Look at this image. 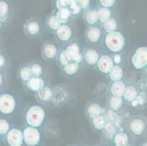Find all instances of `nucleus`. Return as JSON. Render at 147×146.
Masks as SVG:
<instances>
[{
	"label": "nucleus",
	"instance_id": "1",
	"mask_svg": "<svg viewBox=\"0 0 147 146\" xmlns=\"http://www.w3.org/2000/svg\"><path fill=\"white\" fill-rule=\"evenodd\" d=\"M47 114V111L43 108V105L30 104L24 110L23 119L28 126L40 128L45 123Z\"/></svg>",
	"mask_w": 147,
	"mask_h": 146
},
{
	"label": "nucleus",
	"instance_id": "2",
	"mask_svg": "<svg viewBox=\"0 0 147 146\" xmlns=\"http://www.w3.org/2000/svg\"><path fill=\"white\" fill-rule=\"evenodd\" d=\"M104 44L111 53H121L125 48L126 40L124 34L119 31L105 34Z\"/></svg>",
	"mask_w": 147,
	"mask_h": 146
},
{
	"label": "nucleus",
	"instance_id": "3",
	"mask_svg": "<svg viewBox=\"0 0 147 146\" xmlns=\"http://www.w3.org/2000/svg\"><path fill=\"white\" fill-rule=\"evenodd\" d=\"M19 102L18 99L8 92L0 93V113L5 116H11L18 110Z\"/></svg>",
	"mask_w": 147,
	"mask_h": 146
},
{
	"label": "nucleus",
	"instance_id": "4",
	"mask_svg": "<svg viewBox=\"0 0 147 146\" xmlns=\"http://www.w3.org/2000/svg\"><path fill=\"white\" fill-rule=\"evenodd\" d=\"M74 21L69 24H62L53 34L55 40L59 44L65 46L67 44L75 41Z\"/></svg>",
	"mask_w": 147,
	"mask_h": 146
},
{
	"label": "nucleus",
	"instance_id": "5",
	"mask_svg": "<svg viewBox=\"0 0 147 146\" xmlns=\"http://www.w3.org/2000/svg\"><path fill=\"white\" fill-rule=\"evenodd\" d=\"M127 129L135 136H141L147 131V118L143 115H136L127 119Z\"/></svg>",
	"mask_w": 147,
	"mask_h": 146
},
{
	"label": "nucleus",
	"instance_id": "6",
	"mask_svg": "<svg viewBox=\"0 0 147 146\" xmlns=\"http://www.w3.org/2000/svg\"><path fill=\"white\" fill-rule=\"evenodd\" d=\"M23 31L25 35L31 39H37L41 37L43 32V25L37 18H31L24 23Z\"/></svg>",
	"mask_w": 147,
	"mask_h": 146
},
{
	"label": "nucleus",
	"instance_id": "7",
	"mask_svg": "<svg viewBox=\"0 0 147 146\" xmlns=\"http://www.w3.org/2000/svg\"><path fill=\"white\" fill-rule=\"evenodd\" d=\"M57 41L49 40H45L42 42L41 46L40 53L44 61L48 62L56 61L60 48Z\"/></svg>",
	"mask_w": 147,
	"mask_h": 146
},
{
	"label": "nucleus",
	"instance_id": "8",
	"mask_svg": "<svg viewBox=\"0 0 147 146\" xmlns=\"http://www.w3.org/2000/svg\"><path fill=\"white\" fill-rule=\"evenodd\" d=\"M53 96L51 105L56 108H60L69 101L70 98V92L66 85H57L53 87Z\"/></svg>",
	"mask_w": 147,
	"mask_h": 146
},
{
	"label": "nucleus",
	"instance_id": "9",
	"mask_svg": "<svg viewBox=\"0 0 147 146\" xmlns=\"http://www.w3.org/2000/svg\"><path fill=\"white\" fill-rule=\"evenodd\" d=\"M62 47L71 62L83 64V49L77 41L75 40Z\"/></svg>",
	"mask_w": 147,
	"mask_h": 146
},
{
	"label": "nucleus",
	"instance_id": "10",
	"mask_svg": "<svg viewBox=\"0 0 147 146\" xmlns=\"http://www.w3.org/2000/svg\"><path fill=\"white\" fill-rule=\"evenodd\" d=\"M48 85V80L45 77H32L23 84V88L27 94L34 96L41 88Z\"/></svg>",
	"mask_w": 147,
	"mask_h": 146
},
{
	"label": "nucleus",
	"instance_id": "11",
	"mask_svg": "<svg viewBox=\"0 0 147 146\" xmlns=\"http://www.w3.org/2000/svg\"><path fill=\"white\" fill-rule=\"evenodd\" d=\"M131 63L138 70H142L147 66V47H139L131 57Z\"/></svg>",
	"mask_w": 147,
	"mask_h": 146
},
{
	"label": "nucleus",
	"instance_id": "12",
	"mask_svg": "<svg viewBox=\"0 0 147 146\" xmlns=\"http://www.w3.org/2000/svg\"><path fill=\"white\" fill-rule=\"evenodd\" d=\"M24 141L28 146H37L41 141V133L38 128L26 126L23 130Z\"/></svg>",
	"mask_w": 147,
	"mask_h": 146
},
{
	"label": "nucleus",
	"instance_id": "13",
	"mask_svg": "<svg viewBox=\"0 0 147 146\" xmlns=\"http://www.w3.org/2000/svg\"><path fill=\"white\" fill-rule=\"evenodd\" d=\"M103 31L100 25L87 26L84 32V40L89 44H96L101 40Z\"/></svg>",
	"mask_w": 147,
	"mask_h": 146
},
{
	"label": "nucleus",
	"instance_id": "14",
	"mask_svg": "<svg viewBox=\"0 0 147 146\" xmlns=\"http://www.w3.org/2000/svg\"><path fill=\"white\" fill-rule=\"evenodd\" d=\"M53 96V87L50 86V85H48L41 88L40 90L34 95V97H35L36 101L39 104L47 107L51 105Z\"/></svg>",
	"mask_w": 147,
	"mask_h": 146
},
{
	"label": "nucleus",
	"instance_id": "15",
	"mask_svg": "<svg viewBox=\"0 0 147 146\" xmlns=\"http://www.w3.org/2000/svg\"><path fill=\"white\" fill-rule=\"evenodd\" d=\"M105 108L101 105L99 102L92 100V101L88 102L85 105V115L86 118L89 120L94 118L96 117L105 114Z\"/></svg>",
	"mask_w": 147,
	"mask_h": 146
},
{
	"label": "nucleus",
	"instance_id": "16",
	"mask_svg": "<svg viewBox=\"0 0 147 146\" xmlns=\"http://www.w3.org/2000/svg\"><path fill=\"white\" fill-rule=\"evenodd\" d=\"M100 54L94 48L86 47L83 49V63L90 67H97Z\"/></svg>",
	"mask_w": 147,
	"mask_h": 146
},
{
	"label": "nucleus",
	"instance_id": "17",
	"mask_svg": "<svg viewBox=\"0 0 147 146\" xmlns=\"http://www.w3.org/2000/svg\"><path fill=\"white\" fill-rule=\"evenodd\" d=\"M6 140L9 146H22L24 143L23 131L16 128L10 129L7 134Z\"/></svg>",
	"mask_w": 147,
	"mask_h": 146
},
{
	"label": "nucleus",
	"instance_id": "18",
	"mask_svg": "<svg viewBox=\"0 0 147 146\" xmlns=\"http://www.w3.org/2000/svg\"><path fill=\"white\" fill-rule=\"evenodd\" d=\"M13 15V6L9 0H0V21L2 24L10 22Z\"/></svg>",
	"mask_w": 147,
	"mask_h": 146
},
{
	"label": "nucleus",
	"instance_id": "19",
	"mask_svg": "<svg viewBox=\"0 0 147 146\" xmlns=\"http://www.w3.org/2000/svg\"><path fill=\"white\" fill-rule=\"evenodd\" d=\"M60 20L59 19L58 16L57 15L55 10H53L51 13H49L45 18V29L47 32L54 34L56 31L60 27L61 25Z\"/></svg>",
	"mask_w": 147,
	"mask_h": 146
},
{
	"label": "nucleus",
	"instance_id": "20",
	"mask_svg": "<svg viewBox=\"0 0 147 146\" xmlns=\"http://www.w3.org/2000/svg\"><path fill=\"white\" fill-rule=\"evenodd\" d=\"M83 21L86 26H98L100 25L98 13L97 8L91 7L83 12Z\"/></svg>",
	"mask_w": 147,
	"mask_h": 146
},
{
	"label": "nucleus",
	"instance_id": "21",
	"mask_svg": "<svg viewBox=\"0 0 147 146\" xmlns=\"http://www.w3.org/2000/svg\"><path fill=\"white\" fill-rule=\"evenodd\" d=\"M114 65L112 57L108 54L100 55L97 67L100 72L108 75Z\"/></svg>",
	"mask_w": 147,
	"mask_h": 146
},
{
	"label": "nucleus",
	"instance_id": "22",
	"mask_svg": "<svg viewBox=\"0 0 147 146\" xmlns=\"http://www.w3.org/2000/svg\"><path fill=\"white\" fill-rule=\"evenodd\" d=\"M32 77L29 61L20 64L17 69V79L22 84L25 83Z\"/></svg>",
	"mask_w": 147,
	"mask_h": 146
},
{
	"label": "nucleus",
	"instance_id": "23",
	"mask_svg": "<svg viewBox=\"0 0 147 146\" xmlns=\"http://www.w3.org/2000/svg\"><path fill=\"white\" fill-rule=\"evenodd\" d=\"M138 92L139 90L137 85H133V84L127 85L125 92H124L122 95V98L124 100V102H125V104L130 105L133 103V102L136 100Z\"/></svg>",
	"mask_w": 147,
	"mask_h": 146
},
{
	"label": "nucleus",
	"instance_id": "24",
	"mask_svg": "<svg viewBox=\"0 0 147 146\" xmlns=\"http://www.w3.org/2000/svg\"><path fill=\"white\" fill-rule=\"evenodd\" d=\"M139 92L136 100L130 104L131 106L138 109H142L147 105V92L144 90L142 85H137Z\"/></svg>",
	"mask_w": 147,
	"mask_h": 146
},
{
	"label": "nucleus",
	"instance_id": "25",
	"mask_svg": "<svg viewBox=\"0 0 147 146\" xmlns=\"http://www.w3.org/2000/svg\"><path fill=\"white\" fill-rule=\"evenodd\" d=\"M125 104V102L122 96H117L111 95L107 99V108L116 111L120 112Z\"/></svg>",
	"mask_w": 147,
	"mask_h": 146
},
{
	"label": "nucleus",
	"instance_id": "26",
	"mask_svg": "<svg viewBox=\"0 0 147 146\" xmlns=\"http://www.w3.org/2000/svg\"><path fill=\"white\" fill-rule=\"evenodd\" d=\"M126 83L123 80L118 81H111L109 85V92L111 95L117 96H122L126 88Z\"/></svg>",
	"mask_w": 147,
	"mask_h": 146
},
{
	"label": "nucleus",
	"instance_id": "27",
	"mask_svg": "<svg viewBox=\"0 0 147 146\" xmlns=\"http://www.w3.org/2000/svg\"><path fill=\"white\" fill-rule=\"evenodd\" d=\"M82 64L77 62H69L66 66L61 68L63 74L67 77H72L76 76L81 70V67Z\"/></svg>",
	"mask_w": 147,
	"mask_h": 146
},
{
	"label": "nucleus",
	"instance_id": "28",
	"mask_svg": "<svg viewBox=\"0 0 147 146\" xmlns=\"http://www.w3.org/2000/svg\"><path fill=\"white\" fill-rule=\"evenodd\" d=\"M33 77H45V68L44 64L38 60L29 61Z\"/></svg>",
	"mask_w": 147,
	"mask_h": 146
},
{
	"label": "nucleus",
	"instance_id": "29",
	"mask_svg": "<svg viewBox=\"0 0 147 146\" xmlns=\"http://www.w3.org/2000/svg\"><path fill=\"white\" fill-rule=\"evenodd\" d=\"M100 27L102 28V31H103V32H105V34H110L112 32L119 31L118 21L113 16L107 21L100 24Z\"/></svg>",
	"mask_w": 147,
	"mask_h": 146
},
{
	"label": "nucleus",
	"instance_id": "30",
	"mask_svg": "<svg viewBox=\"0 0 147 146\" xmlns=\"http://www.w3.org/2000/svg\"><path fill=\"white\" fill-rule=\"evenodd\" d=\"M108 75L110 78L111 81H118V80H123L124 76H125V72H124V69L121 67V65L114 64Z\"/></svg>",
	"mask_w": 147,
	"mask_h": 146
},
{
	"label": "nucleus",
	"instance_id": "31",
	"mask_svg": "<svg viewBox=\"0 0 147 146\" xmlns=\"http://www.w3.org/2000/svg\"><path fill=\"white\" fill-rule=\"evenodd\" d=\"M96 8H97V13H98L99 20H100V25L113 17V11H112V9L100 6V5H97L96 7Z\"/></svg>",
	"mask_w": 147,
	"mask_h": 146
},
{
	"label": "nucleus",
	"instance_id": "32",
	"mask_svg": "<svg viewBox=\"0 0 147 146\" xmlns=\"http://www.w3.org/2000/svg\"><path fill=\"white\" fill-rule=\"evenodd\" d=\"M55 11L61 24H69V23L74 21L75 19L73 15L68 8H65V9H61L59 10H55Z\"/></svg>",
	"mask_w": 147,
	"mask_h": 146
},
{
	"label": "nucleus",
	"instance_id": "33",
	"mask_svg": "<svg viewBox=\"0 0 147 146\" xmlns=\"http://www.w3.org/2000/svg\"><path fill=\"white\" fill-rule=\"evenodd\" d=\"M118 127L116 126L114 123L111 121H107L105 128L102 129V133L106 140H113V137L118 132Z\"/></svg>",
	"mask_w": 147,
	"mask_h": 146
},
{
	"label": "nucleus",
	"instance_id": "34",
	"mask_svg": "<svg viewBox=\"0 0 147 146\" xmlns=\"http://www.w3.org/2000/svg\"><path fill=\"white\" fill-rule=\"evenodd\" d=\"M113 141L115 146H125L129 143V136L126 132L119 131L114 135Z\"/></svg>",
	"mask_w": 147,
	"mask_h": 146
},
{
	"label": "nucleus",
	"instance_id": "35",
	"mask_svg": "<svg viewBox=\"0 0 147 146\" xmlns=\"http://www.w3.org/2000/svg\"><path fill=\"white\" fill-rule=\"evenodd\" d=\"M89 121H90L91 125L94 127V129L97 131H102V129L105 128L107 124V119L105 114L91 119V120H89Z\"/></svg>",
	"mask_w": 147,
	"mask_h": 146
},
{
	"label": "nucleus",
	"instance_id": "36",
	"mask_svg": "<svg viewBox=\"0 0 147 146\" xmlns=\"http://www.w3.org/2000/svg\"><path fill=\"white\" fill-rule=\"evenodd\" d=\"M68 9L69 10V11L71 12L74 19L79 18L80 16L82 15L83 12H84V10L81 9L80 5H78L77 0H70Z\"/></svg>",
	"mask_w": 147,
	"mask_h": 146
},
{
	"label": "nucleus",
	"instance_id": "37",
	"mask_svg": "<svg viewBox=\"0 0 147 146\" xmlns=\"http://www.w3.org/2000/svg\"><path fill=\"white\" fill-rule=\"evenodd\" d=\"M56 61H57V65H58V67L60 69L63 68L64 67L66 66L67 64H69V62H71V61H69V59H68L63 47L60 48L59 52L58 53V56H57Z\"/></svg>",
	"mask_w": 147,
	"mask_h": 146
},
{
	"label": "nucleus",
	"instance_id": "38",
	"mask_svg": "<svg viewBox=\"0 0 147 146\" xmlns=\"http://www.w3.org/2000/svg\"><path fill=\"white\" fill-rule=\"evenodd\" d=\"M70 0H53V10H59L68 8Z\"/></svg>",
	"mask_w": 147,
	"mask_h": 146
},
{
	"label": "nucleus",
	"instance_id": "39",
	"mask_svg": "<svg viewBox=\"0 0 147 146\" xmlns=\"http://www.w3.org/2000/svg\"><path fill=\"white\" fill-rule=\"evenodd\" d=\"M10 124L6 119L0 118V135H7L10 131Z\"/></svg>",
	"mask_w": 147,
	"mask_h": 146
},
{
	"label": "nucleus",
	"instance_id": "40",
	"mask_svg": "<svg viewBox=\"0 0 147 146\" xmlns=\"http://www.w3.org/2000/svg\"><path fill=\"white\" fill-rule=\"evenodd\" d=\"M97 1H98V5L110 9H112L117 3V0H97Z\"/></svg>",
	"mask_w": 147,
	"mask_h": 146
},
{
	"label": "nucleus",
	"instance_id": "41",
	"mask_svg": "<svg viewBox=\"0 0 147 146\" xmlns=\"http://www.w3.org/2000/svg\"><path fill=\"white\" fill-rule=\"evenodd\" d=\"M7 65V58L5 54L0 53V72H3Z\"/></svg>",
	"mask_w": 147,
	"mask_h": 146
},
{
	"label": "nucleus",
	"instance_id": "42",
	"mask_svg": "<svg viewBox=\"0 0 147 146\" xmlns=\"http://www.w3.org/2000/svg\"><path fill=\"white\" fill-rule=\"evenodd\" d=\"M77 2L84 11L92 7V0H77Z\"/></svg>",
	"mask_w": 147,
	"mask_h": 146
},
{
	"label": "nucleus",
	"instance_id": "43",
	"mask_svg": "<svg viewBox=\"0 0 147 146\" xmlns=\"http://www.w3.org/2000/svg\"><path fill=\"white\" fill-rule=\"evenodd\" d=\"M111 57L114 64H117V65H121L123 60L122 53H113V54L111 56Z\"/></svg>",
	"mask_w": 147,
	"mask_h": 146
},
{
	"label": "nucleus",
	"instance_id": "44",
	"mask_svg": "<svg viewBox=\"0 0 147 146\" xmlns=\"http://www.w3.org/2000/svg\"><path fill=\"white\" fill-rule=\"evenodd\" d=\"M5 83V75L3 72H0V88H2Z\"/></svg>",
	"mask_w": 147,
	"mask_h": 146
},
{
	"label": "nucleus",
	"instance_id": "45",
	"mask_svg": "<svg viewBox=\"0 0 147 146\" xmlns=\"http://www.w3.org/2000/svg\"><path fill=\"white\" fill-rule=\"evenodd\" d=\"M143 87H144V90L147 92V79H144V80L143 81Z\"/></svg>",
	"mask_w": 147,
	"mask_h": 146
},
{
	"label": "nucleus",
	"instance_id": "46",
	"mask_svg": "<svg viewBox=\"0 0 147 146\" xmlns=\"http://www.w3.org/2000/svg\"><path fill=\"white\" fill-rule=\"evenodd\" d=\"M144 79H147V66L144 68Z\"/></svg>",
	"mask_w": 147,
	"mask_h": 146
},
{
	"label": "nucleus",
	"instance_id": "47",
	"mask_svg": "<svg viewBox=\"0 0 147 146\" xmlns=\"http://www.w3.org/2000/svg\"><path fill=\"white\" fill-rule=\"evenodd\" d=\"M142 146H147V142H146L145 143H144V144H143V145Z\"/></svg>",
	"mask_w": 147,
	"mask_h": 146
},
{
	"label": "nucleus",
	"instance_id": "48",
	"mask_svg": "<svg viewBox=\"0 0 147 146\" xmlns=\"http://www.w3.org/2000/svg\"><path fill=\"white\" fill-rule=\"evenodd\" d=\"M2 22H1V21H0V29H1V27H2Z\"/></svg>",
	"mask_w": 147,
	"mask_h": 146
},
{
	"label": "nucleus",
	"instance_id": "49",
	"mask_svg": "<svg viewBox=\"0 0 147 146\" xmlns=\"http://www.w3.org/2000/svg\"><path fill=\"white\" fill-rule=\"evenodd\" d=\"M125 146H129V144H128V145H125Z\"/></svg>",
	"mask_w": 147,
	"mask_h": 146
},
{
	"label": "nucleus",
	"instance_id": "50",
	"mask_svg": "<svg viewBox=\"0 0 147 146\" xmlns=\"http://www.w3.org/2000/svg\"></svg>",
	"mask_w": 147,
	"mask_h": 146
}]
</instances>
